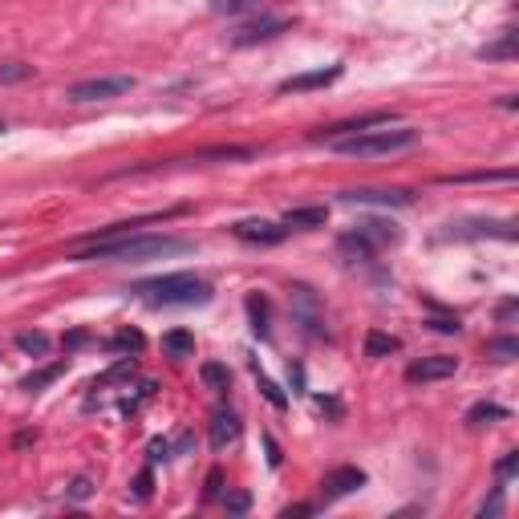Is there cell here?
Wrapping results in <instances>:
<instances>
[{
    "label": "cell",
    "instance_id": "cell-36",
    "mask_svg": "<svg viewBox=\"0 0 519 519\" xmlns=\"http://www.w3.org/2000/svg\"><path fill=\"white\" fill-rule=\"evenodd\" d=\"M292 515H313V507H309V503H296V507H284V519H292Z\"/></svg>",
    "mask_w": 519,
    "mask_h": 519
},
{
    "label": "cell",
    "instance_id": "cell-15",
    "mask_svg": "<svg viewBox=\"0 0 519 519\" xmlns=\"http://www.w3.org/2000/svg\"><path fill=\"white\" fill-rule=\"evenodd\" d=\"M61 374H65V361H53V365L37 369V374L21 378V390H25V394H41V390H45V386H53V382H57Z\"/></svg>",
    "mask_w": 519,
    "mask_h": 519
},
{
    "label": "cell",
    "instance_id": "cell-17",
    "mask_svg": "<svg viewBox=\"0 0 519 519\" xmlns=\"http://www.w3.org/2000/svg\"><path fill=\"white\" fill-rule=\"evenodd\" d=\"M163 353L175 357V361H179V357H191V353H195V337H191L187 329H171V333L163 337Z\"/></svg>",
    "mask_w": 519,
    "mask_h": 519
},
{
    "label": "cell",
    "instance_id": "cell-31",
    "mask_svg": "<svg viewBox=\"0 0 519 519\" xmlns=\"http://www.w3.org/2000/svg\"><path fill=\"white\" fill-rule=\"evenodd\" d=\"M90 495V479H73L69 483V499H86Z\"/></svg>",
    "mask_w": 519,
    "mask_h": 519
},
{
    "label": "cell",
    "instance_id": "cell-18",
    "mask_svg": "<svg viewBox=\"0 0 519 519\" xmlns=\"http://www.w3.org/2000/svg\"><path fill=\"white\" fill-rule=\"evenodd\" d=\"M199 378H203L211 390H219V394L232 390V374H228V365H219V361H207V365L199 369Z\"/></svg>",
    "mask_w": 519,
    "mask_h": 519
},
{
    "label": "cell",
    "instance_id": "cell-24",
    "mask_svg": "<svg viewBox=\"0 0 519 519\" xmlns=\"http://www.w3.org/2000/svg\"><path fill=\"white\" fill-rule=\"evenodd\" d=\"M252 374H256V386H260V394H264V398H268L276 410H284V406H288V398L280 394V386H276V382H268V378L260 374V365H256V361H252Z\"/></svg>",
    "mask_w": 519,
    "mask_h": 519
},
{
    "label": "cell",
    "instance_id": "cell-22",
    "mask_svg": "<svg viewBox=\"0 0 519 519\" xmlns=\"http://www.w3.org/2000/svg\"><path fill=\"white\" fill-rule=\"evenodd\" d=\"M511 53H515V29H503V37H499L495 45H483V49H479V57H487V61H495V57L507 61Z\"/></svg>",
    "mask_w": 519,
    "mask_h": 519
},
{
    "label": "cell",
    "instance_id": "cell-32",
    "mask_svg": "<svg viewBox=\"0 0 519 519\" xmlns=\"http://www.w3.org/2000/svg\"><path fill=\"white\" fill-rule=\"evenodd\" d=\"M430 329H438V333H459L463 325H459V321H451V317H438V321H430Z\"/></svg>",
    "mask_w": 519,
    "mask_h": 519
},
{
    "label": "cell",
    "instance_id": "cell-23",
    "mask_svg": "<svg viewBox=\"0 0 519 519\" xmlns=\"http://www.w3.org/2000/svg\"><path fill=\"white\" fill-rule=\"evenodd\" d=\"M142 333L138 329H118L114 337H110V349H118V353H142Z\"/></svg>",
    "mask_w": 519,
    "mask_h": 519
},
{
    "label": "cell",
    "instance_id": "cell-9",
    "mask_svg": "<svg viewBox=\"0 0 519 519\" xmlns=\"http://www.w3.org/2000/svg\"><path fill=\"white\" fill-rule=\"evenodd\" d=\"M288 29H292V21H288V17H260V21L240 25V29H236V37H232V45L248 49V45L272 41V37H280V33H288Z\"/></svg>",
    "mask_w": 519,
    "mask_h": 519
},
{
    "label": "cell",
    "instance_id": "cell-10",
    "mask_svg": "<svg viewBox=\"0 0 519 519\" xmlns=\"http://www.w3.org/2000/svg\"><path fill=\"white\" fill-rule=\"evenodd\" d=\"M361 487H365V471H361V467H337V471L325 475L321 495H325V499H345V495H353V491H361Z\"/></svg>",
    "mask_w": 519,
    "mask_h": 519
},
{
    "label": "cell",
    "instance_id": "cell-25",
    "mask_svg": "<svg viewBox=\"0 0 519 519\" xmlns=\"http://www.w3.org/2000/svg\"><path fill=\"white\" fill-rule=\"evenodd\" d=\"M487 357H495V361H515V357H519V341H515V337H499V341L487 345Z\"/></svg>",
    "mask_w": 519,
    "mask_h": 519
},
{
    "label": "cell",
    "instance_id": "cell-37",
    "mask_svg": "<svg viewBox=\"0 0 519 519\" xmlns=\"http://www.w3.org/2000/svg\"><path fill=\"white\" fill-rule=\"evenodd\" d=\"M0 134H5V122H0Z\"/></svg>",
    "mask_w": 519,
    "mask_h": 519
},
{
    "label": "cell",
    "instance_id": "cell-5",
    "mask_svg": "<svg viewBox=\"0 0 519 519\" xmlns=\"http://www.w3.org/2000/svg\"><path fill=\"white\" fill-rule=\"evenodd\" d=\"M130 90H134V78H90V82L69 86L65 98H69V102H78V106H86V102H110V98H122V94H130Z\"/></svg>",
    "mask_w": 519,
    "mask_h": 519
},
{
    "label": "cell",
    "instance_id": "cell-2",
    "mask_svg": "<svg viewBox=\"0 0 519 519\" xmlns=\"http://www.w3.org/2000/svg\"><path fill=\"white\" fill-rule=\"evenodd\" d=\"M130 296H138V301L155 305V309H187V305L211 301V284L191 272H171V276H155V280H138L130 288Z\"/></svg>",
    "mask_w": 519,
    "mask_h": 519
},
{
    "label": "cell",
    "instance_id": "cell-26",
    "mask_svg": "<svg viewBox=\"0 0 519 519\" xmlns=\"http://www.w3.org/2000/svg\"><path fill=\"white\" fill-rule=\"evenodd\" d=\"M17 349H25V353H33V357H45V353H49V337H45V333H21V337H17Z\"/></svg>",
    "mask_w": 519,
    "mask_h": 519
},
{
    "label": "cell",
    "instance_id": "cell-13",
    "mask_svg": "<svg viewBox=\"0 0 519 519\" xmlns=\"http://www.w3.org/2000/svg\"><path fill=\"white\" fill-rule=\"evenodd\" d=\"M236 438H240V418L232 410H215L211 414V447L224 451L228 442H236Z\"/></svg>",
    "mask_w": 519,
    "mask_h": 519
},
{
    "label": "cell",
    "instance_id": "cell-8",
    "mask_svg": "<svg viewBox=\"0 0 519 519\" xmlns=\"http://www.w3.org/2000/svg\"><path fill=\"white\" fill-rule=\"evenodd\" d=\"M390 122H398V114H390V110H378V114H365V118H349V122H337V126H321L317 134H309L313 142H333V138H345V134H361V130H374V126H390Z\"/></svg>",
    "mask_w": 519,
    "mask_h": 519
},
{
    "label": "cell",
    "instance_id": "cell-4",
    "mask_svg": "<svg viewBox=\"0 0 519 519\" xmlns=\"http://www.w3.org/2000/svg\"><path fill=\"white\" fill-rule=\"evenodd\" d=\"M386 244H398V228L394 224H382V219H369V224H357V232L341 236V248L357 256H374V248H386Z\"/></svg>",
    "mask_w": 519,
    "mask_h": 519
},
{
    "label": "cell",
    "instance_id": "cell-3",
    "mask_svg": "<svg viewBox=\"0 0 519 519\" xmlns=\"http://www.w3.org/2000/svg\"><path fill=\"white\" fill-rule=\"evenodd\" d=\"M333 151L349 155V159H382V155H398V151H410L418 146V130L414 126H386V130H361V134H345V138H333L329 142Z\"/></svg>",
    "mask_w": 519,
    "mask_h": 519
},
{
    "label": "cell",
    "instance_id": "cell-27",
    "mask_svg": "<svg viewBox=\"0 0 519 519\" xmlns=\"http://www.w3.org/2000/svg\"><path fill=\"white\" fill-rule=\"evenodd\" d=\"M260 0H215V13H228V17H240V13H252Z\"/></svg>",
    "mask_w": 519,
    "mask_h": 519
},
{
    "label": "cell",
    "instance_id": "cell-21",
    "mask_svg": "<svg viewBox=\"0 0 519 519\" xmlns=\"http://www.w3.org/2000/svg\"><path fill=\"white\" fill-rule=\"evenodd\" d=\"M491 418H507V410L503 406H495V402H475L471 410H467V426H483V422H491Z\"/></svg>",
    "mask_w": 519,
    "mask_h": 519
},
{
    "label": "cell",
    "instance_id": "cell-11",
    "mask_svg": "<svg viewBox=\"0 0 519 519\" xmlns=\"http://www.w3.org/2000/svg\"><path fill=\"white\" fill-rule=\"evenodd\" d=\"M341 203H369V207H410L414 195L410 191H374V187H361V191H341Z\"/></svg>",
    "mask_w": 519,
    "mask_h": 519
},
{
    "label": "cell",
    "instance_id": "cell-20",
    "mask_svg": "<svg viewBox=\"0 0 519 519\" xmlns=\"http://www.w3.org/2000/svg\"><path fill=\"white\" fill-rule=\"evenodd\" d=\"M33 78V65L25 61H0V86H17V82H29Z\"/></svg>",
    "mask_w": 519,
    "mask_h": 519
},
{
    "label": "cell",
    "instance_id": "cell-30",
    "mask_svg": "<svg viewBox=\"0 0 519 519\" xmlns=\"http://www.w3.org/2000/svg\"><path fill=\"white\" fill-rule=\"evenodd\" d=\"M134 495H138V499H146V495H151V467H146V471L138 475V483H134Z\"/></svg>",
    "mask_w": 519,
    "mask_h": 519
},
{
    "label": "cell",
    "instance_id": "cell-7",
    "mask_svg": "<svg viewBox=\"0 0 519 519\" xmlns=\"http://www.w3.org/2000/svg\"><path fill=\"white\" fill-rule=\"evenodd\" d=\"M232 236L244 240V244H264V248H272V244L288 240L292 232H288L284 224H272V219H240V224H232Z\"/></svg>",
    "mask_w": 519,
    "mask_h": 519
},
{
    "label": "cell",
    "instance_id": "cell-34",
    "mask_svg": "<svg viewBox=\"0 0 519 519\" xmlns=\"http://www.w3.org/2000/svg\"><path fill=\"white\" fill-rule=\"evenodd\" d=\"M248 503H252V499H248L244 491H236V495H228V511H248Z\"/></svg>",
    "mask_w": 519,
    "mask_h": 519
},
{
    "label": "cell",
    "instance_id": "cell-14",
    "mask_svg": "<svg viewBox=\"0 0 519 519\" xmlns=\"http://www.w3.org/2000/svg\"><path fill=\"white\" fill-rule=\"evenodd\" d=\"M325 219H329V211L325 207H292L280 224L288 228V232H313V228H325Z\"/></svg>",
    "mask_w": 519,
    "mask_h": 519
},
{
    "label": "cell",
    "instance_id": "cell-35",
    "mask_svg": "<svg viewBox=\"0 0 519 519\" xmlns=\"http://www.w3.org/2000/svg\"><path fill=\"white\" fill-rule=\"evenodd\" d=\"M219 487H224V479H219V471H211V475H207V491H203V495H207V499H215V495H219Z\"/></svg>",
    "mask_w": 519,
    "mask_h": 519
},
{
    "label": "cell",
    "instance_id": "cell-29",
    "mask_svg": "<svg viewBox=\"0 0 519 519\" xmlns=\"http://www.w3.org/2000/svg\"><path fill=\"white\" fill-rule=\"evenodd\" d=\"M167 455H171V442H167V438H155V442H151V463H159V459H167Z\"/></svg>",
    "mask_w": 519,
    "mask_h": 519
},
{
    "label": "cell",
    "instance_id": "cell-12",
    "mask_svg": "<svg viewBox=\"0 0 519 519\" xmlns=\"http://www.w3.org/2000/svg\"><path fill=\"white\" fill-rule=\"evenodd\" d=\"M341 78V65H329V69H313V73H296V78L280 82V94H305V90H325Z\"/></svg>",
    "mask_w": 519,
    "mask_h": 519
},
{
    "label": "cell",
    "instance_id": "cell-19",
    "mask_svg": "<svg viewBox=\"0 0 519 519\" xmlns=\"http://www.w3.org/2000/svg\"><path fill=\"white\" fill-rule=\"evenodd\" d=\"M402 345H398V337H390V333H369L365 337V357H390V353H398Z\"/></svg>",
    "mask_w": 519,
    "mask_h": 519
},
{
    "label": "cell",
    "instance_id": "cell-33",
    "mask_svg": "<svg viewBox=\"0 0 519 519\" xmlns=\"http://www.w3.org/2000/svg\"><path fill=\"white\" fill-rule=\"evenodd\" d=\"M264 451H268V467H280V447H276V438H272V434L264 438Z\"/></svg>",
    "mask_w": 519,
    "mask_h": 519
},
{
    "label": "cell",
    "instance_id": "cell-28",
    "mask_svg": "<svg viewBox=\"0 0 519 519\" xmlns=\"http://www.w3.org/2000/svg\"><path fill=\"white\" fill-rule=\"evenodd\" d=\"M515 467H519V455H515V451H507V455L495 463V475H499V483H503V479H511V475H515Z\"/></svg>",
    "mask_w": 519,
    "mask_h": 519
},
{
    "label": "cell",
    "instance_id": "cell-6",
    "mask_svg": "<svg viewBox=\"0 0 519 519\" xmlns=\"http://www.w3.org/2000/svg\"><path fill=\"white\" fill-rule=\"evenodd\" d=\"M459 369V357H447V353H434V357H418L406 365V382L410 386H426V382H442L451 378Z\"/></svg>",
    "mask_w": 519,
    "mask_h": 519
},
{
    "label": "cell",
    "instance_id": "cell-1",
    "mask_svg": "<svg viewBox=\"0 0 519 519\" xmlns=\"http://www.w3.org/2000/svg\"><path fill=\"white\" fill-rule=\"evenodd\" d=\"M191 244L179 236H142V232H126L118 240H102V244H82V248H69V260L78 264H142V260H163V256H179Z\"/></svg>",
    "mask_w": 519,
    "mask_h": 519
},
{
    "label": "cell",
    "instance_id": "cell-16",
    "mask_svg": "<svg viewBox=\"0 0 519 519\" xmlns=\"http://www.w3.org/2000/svg\"><path fill=\"white\" fill-rule=\"evenodd\" d=\"M248 317H252V333L268 341V337H272V329H268V301H264L260 292L248 296Z\"/></svg>",
    "mask_w": 519,
    "mask_h": 519
}]
</instances>
